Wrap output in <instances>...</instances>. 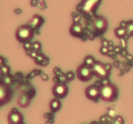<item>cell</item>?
<instances>
[{
  "mask_svg": "<svg viewBox=\"0 0 133 124\" xmlns=\"http://www.w3.org/2000/svg\"><path fill=\"white\" fill-rule=\"evenodd\" d=\"M99 89V98L105 102H113L117 98L118 90L116 87L112 84L101 85Z\"/></svg>",
  "mask_w": 133,
  "mask_h": 124,
  "instance_id": "obj_1",
  "label": "cell"
},
{
  "mask_svg": "<svg viewBox=\"0 0 133 124\" xmlns=\"http://www.w3.org/2000/svg\"><path fill=\"white\" fill-rule=\"evenodd\" d=\"M102 0H82L78 5L79 11L86 16H93Z\"/></svg>",
  "mask_w": 133,
  "mask_h": 124,
  "instance_id": "obj_2",
  "label": "cell"
},
{
  "mask_svg": "<svg viewBox=\"0 0 133 124\" xmlns=\"http://www.w3.org/2000/svg\"><path fill=\"white\" fill-rule=\"evenodd\" d=\"M33 29L29 25H22L18 27L16 31V37L20 42H25L32 38Z\"/></svg>",
  "mask_w": 133,
  "mask_h": 124,
  "instance_id": "obj_3",
  "label": "cell"
},
{
  "mask_svg": "<svg viewBox=\"0 0 133 124\" xmlns=\"http://www.w3.org/2000/svg\"><path fill=\"white\" fill-rule=\"evenodd\" d=\"M93 71L92 67L83 64L77 69V76L82 81H88L92 79L93 76Z\"/></svg>",
  "mask_w": 133,
  "mask_h": 124,
  "instance_id": "obj_4",
  "label": "cell"
},
{
  "mask_svg": "<svg viewBox=\"0 0 133 124\" xmlns=\"http://www.w3.org/2000/svg\"><path fill=\"white\" fill-rule=\"evenodd\" d=\"M93 74L95 76L99 79H104L109 76V71L106 65L100 61H96L92 66Z\"/></svg>",
  "mask_w": 133,
  "mask_h": 124,
  "instance_id": "obj_5",
  "label": "cell"
},
{
  "mask_svg": "<svg viewBox=\"0 0 133 124\" xmlns=\"http://www.w3.org/2000/svg\"><path fill=\"white\" fill-rule=\"evenodd\" d=\"M12 97V91L10 87L0 82V105L9 103Z\"/></svg>",
  "mask_w": 133,
  "mask_h": 124,
  "instance_id": "obj_6",
  "label": "cell"
},
{
  "mask_svg": "<svg viewBox=\"0 0 133 124\" xmlns=\"http://www.w3.org/2000/svg\"><path fill=\"white\" fill-rule=\"evenodd\" d=\"M92 25L97 32H104L108 28V21L103 16H96L92 20Z\"/></svg>",
  "mask_w": 133,
  "mask_h": 124,
  "instance_id": "obj_7",
  "label": "cell"
},
{
  "mask_svg": "<svg viewBox=\"0 0 133 124\" xmlns=\"http://www.w3.org/2000/svg\"><path fill=\"white\" fill-rule=\"evenodd\" d=\"M68 91V87L62 83H56L53 86L52 92L55 96L57 98H63L67 95Z\"/></svg>",
  "mask_w": 133,
  "mask_h": 124,
  "instance_id": "obj_8",
  "label": "cell"
},
{
  "mask_svg": "<svg viewBox=\"0 0 133 124\" xmlns=\"http://www.w3.org/2000/svg\"><path fill=\"white\" fill-rule=\"evenodd\" d=\"M85 94L88 99L92 100L96 99L99 97V89L95 85H90L86 89Z\"/></svg>",
  "mask_w": 133,
  "mask_h": 124,
  "instance_id": "obj_9",
  "label": "cell"
},
{
  "mask_svg": "<svg viewBox=\"0 0 133 124\" xmlns=\"http://www.w3.org/2000/svg\"><path fill=\"white\" fill-rule=\"evenodd\" d=\"M22 115L18 111H12L8 116V122L9 124H22Z\"/></svg>",
  "mask_w": 133,
  "mask_h": 124,
  "instance_id": "obj_10",
  "label": "cell"
},
{
  "mask_svg": "<svg viewBox=\"0 0 133 124\" xmlns=\"http://www.w3.org/2000/svg\"><path fill=\"white\" fill-rule=\"evenodd\" d=\"M44 22L43 18L39 15H34L32 19L29 22L28 25L32 29H37L42 25Z\"/></svg>",
  "mask_w": 133,
  "mask_h": 124,
  "instance_id": "obj_11",
  "label": "cell"
},
{
  "mask_svg": "<svg viewBox=\"0 0 133 124\" xmlns=\"http://www.w3.org/2000/svg\"><path fill=\"white\" fill-rule=\"evenodd\" d=\"M83 28L81 25L75 23L70 28V33L74 36H79L83 33Z\"/></svg>",
  "mask_w": 133,
  "mask_h": 124,
  "instance_id": "obj_12",
  "label": "cell"
},
{
  "mask_svg": "<svg viewBox=\"0 0 133 124\" xmlns=\"http://www.w3.org/2000/svg\"><path fill=\"white\" fill-rule=\"evenodd\" d=\"M30 98L26 94H22L18 99V104L22 108L27 107L29 105Z\"/></svg>",
  "mask_w": 133,
  "mask_h": 124,
  "instance_id": "obj_13",
  "label": "cell"
},
{
  "mask_svg": "<svg viewBox=\"0 0 133 124\" xmlns=\"http://www.w3.org/2000/svg\"><path fill=\"white\" fill-rule=\"evenodd\" d=\"M61 103L58 98H54V99H51V101L49 103V107H50L51 110L53 112L58 111L61 109Z\"/></svg>",
  "mask_w": 133,
  "mask_h": 124,
  "instance_id": "obj_14",
  "label": "cell"
},
{
  "mask_svg": "<svg viewBox=\"0 0 133 124\" xmlns=\"http://www.w3.org/2000/svg\"><path fill=\"white\" fill-rule=\"evenodd\" d=\"M12 77L9 74L6 75H3V76L2 78H1V82L2 83H3L4 85H7V86H10V85L12 83Z\"/></svg>",
  "mask_w": 133,
  "mask_h": 124,
  "instance_id": "obj_15",
  "label": "cell"
},
{
  "mask_svg": "<svg viewBox=\"0 0 133 124\" xmlns=\"http://www.w3.org/2000/svg\"><path fill=\"white\" fill-rule=\"evenodd\" d=\"M115 34L118 37H123L127 34V30L125 27H120L115 29Z\"/></svg>",
  "mask_w": 133,
  "mask_h": 124,
  "instance_id": "obj_16",
  "label": "cell"
},
{
  "mask_svg": "<svg viewBox=\"0 0 133 124\" xmlns=\"http://www.w3.org/2000/svg\"><path fill=\"white\" fill-rule=\"evenodd\" d=\"M96 62L94 58L92 56H87L85 58L84 61V64L87 65L89 66V67H92L94 63Z\"/></svg>",
  "mask_w": 133,
  "mask_h": 124,
  "instance_id": "obj_17",
  "label": "cell"
},
{
  "mask_svg": "<svg viewBox=\"0 0 133 124\" xmlns=\"http://www.w3.org/2000/svg\"><path fill=\"white\" fill-rule=\"evenodd\" d=\"M125 28L127 30V34L133 35V21H130L126 24Z\"/></svg>",
  "mask_w": 133,
  "mask_h": 124,
  "instance_id": "obj_18",
  "label": "cell"
},
{
  "mask_svg": "<svg viewBox=\"0 0 133 124\" xmlns=\"http://www.w3.org/2000/svg\"><path fill=\"white\" fill-rule=\"evenodd\" d=\"M0 71L1 72V74L3 75L9 74L10 68L9 67V66L6 65H3L1 67H0Z\"/></svg>",
  "mask_w": 133,
  "mask_h": 124,
  "instance_id": "obj_19",
  "label": "cell"
},
{
  "mask_svg": "<svg viewBox=\"0 0 133 124\" xmlns=\"http://www.w3.org/2000/svg\"><path fill=\"white\" fill-rule=\"evenodd\" d=\"M123 120L121 116H117L114 120V124H123Z\"/></svg>",
  "mask_w": 133,
  "mask_h": 124,
  "instance_id": "obj_20",
  "label": "cell"
},
{
  "mask_svg": "<svg viewBox=\"0 0 133 124\" xmlns=\"http://www.w3.org/2000/svg\"><path fill=\"white\" fill-rule=\"evenodd\" d=\"M66 77H67V78L69 80H73V79H74V74H73L71 72H69L68 73L66 74Z\"/></svg>",
  "mask_w": 133,
  "mask_h": 124,
  "instance_id": "obj_21",
  "label": "cell"
},
{
  "mask_svg": "<svg viewBox=\"0 0 133 124\" xmlns=\"http://www.w3.org/2000/svg\"><path fill=\"white\" fill-rule=\"evenodd\" d=\"M108 115L109 116V117H114V115H115V111L113 109L109 110V112H108Z\"/></svg>",
  "mask_w": 133,
  "mask_h": 124,
  "instance_id": "obj_22",
  "label": "cell"
},
{
  "mask_svg": "<svg viewBox=\"0 0 133 124\" xmlns=\"http://www.w3.org/2000/svg\"><path fill=\"white\" fill-rule=\"evenodd\" d=\"M3 65H5V60H4V58L0 56V67H1Z\"/></svg>",
  "mask_w": 133,
  "mask_h": 124,
  "instance_id": "obj_23",
  "label": "cell"
},
{
  "mask_svg": "<svg viewBox=\"0 0 133 124\" xmlns=\"http://www.w3.org/2000/svg\"><path fill=\"white\" fill-rule=\"evenodd\" d=\"M103 124H108V123H103Z\"/></svg>",
  "mask_w": 133,
  "mask_h": 124,
  "instance_id": "obj_24",
  "label": "cell"
}]
</instances>
